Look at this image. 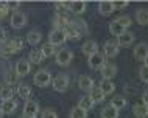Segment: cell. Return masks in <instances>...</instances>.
Listing matches in <instances>:
<instances>
[{
    "instance_id": "cell-1",
    "label": "cell",
    "mask_w": 148,
    "mask_h": 118,
    "mask_svg": "<svg viewBox=\"0 0 148 118\" xmlns=\"http://www.w3.org/2000/svg\"><path fill=\"white\" fill-rule=\"evenodd\" d=\"M23 48V41L21 37L13 39V41H6L3 44H0V54L2 56H13L17 52H21Z\"/></svg>"
},
{
    "instance_id": "cell-2",
    "label": "cell",
    "mask_w": 148,
    "mask_h": 118,
    "mask_svg": "<svg viewBox=\"0 0 148 118\" xmlns=\"http://www.w3.org/2000/svg\"><path fill=\"white\" fill-rule=\"evenodd\" d=\"M33 82L38 85V87H47V85L51 82V75L49 73V70L42 68V70H39V72L34 73Z\"/></svg>"
},
{
    "instance_id": "cell-3",
    "label": "cell",
    "mask_w": 148,
    "mask_h": 118,
    "mask_svg": "<svg viewBox=\"0 0 148 118\" xmlns=\"http://www.w3.org/2000/svg\"><path fill=\"white\" fill-rule=\"evenodd\" d=\"M67 41V37H66V34H64V31L62 30H59V28H53L49 33V44L51 45H61L64 44V42Z\"/></svg>"
},
{
    "instance_id": "cell-4",
    "label": "cell",
    "mask_w": 148,
    "mask_h": 118,
    "mask_svg": "<svg viewBox=\"0 0 148 118\" xmlns=\"http://www.w3.org/2000/svg\"><path fill=\"white\" fill-rule=\"evenodd\" d=\"M72 58H73V53H72V50H69V48H61V50H58V52H56V54H55V59H56V64L58 65L70 64Z\"/></svg>"
},
{
    "instance_id": "cell-5",
    "label": "cell",
    "mask_w": 148,
    "mask_h": 118,
    "mask_svg": "<svg viewBox=\"0 0 148 118\" xmlns=\"http://www.w3.org/2000/svg\"><path fill=\"white\" fill-rule=\"evenodd\" d=\"M106 64V58H105V54L103 53H95V54H92V56H89V67L90 68H94V70H101L103 67H105Z\"/></svg>"
},
{
    "instance_id": "cell-6",
    "label": "cell",
    "mask_w": 148,
    "mask_h": 118,
    "mask_svg": "<svg viewBox=\"0 0 148 118\" xmlns=\"http://www.w3.org/2000/svg\"><path fill=\"white\" fill-rule=\"evenodd\" d=\"M14 72H16V75H17V78L27 76V75L31 72V64H30V61H27V59H19V61L16 62Z\"/></svg>"
},
{
    "instance_id": "cell-7",
    "label": "cell",
    "mask_w": 148,
    "mask_h": 118,
    "mask_svg": "<svg viewBox=\"0 0 148 118\" xmlns=\"http://www.w3.org/2000/svg\"><path fill=\"white\" fill-rule=\"evenodd\" d=\"M39 113V106L36 101H25L23 106V118H38Z\"/></svg>"
},
{
    "instance_id": "cell-8",
    "label": "cell",
    "mask_w": 148,
    "mask_h": 118,
    "mask_svg": "<svg viewBox=\"0 0 148 118\" xmlns=\"http://www.w3.org/2000/svg\"><path fill=\"white\" fill-rule=\"evenodd\" d=\"M69 76H66V75L59 73L55 76L53 79V89L56 90V92H66L67 87H69Z\"/></svg>"
},
{
    "instance_id": "cell-9",
    "label": "cell",
    "mask_w": 148,
    "mask_h": 118,
    "mask_svg": "<svg viewBox=\"0 0 148 118\" xmlns=\"http://www.w3.org/2000/svg\"><path fill=\"white\" fill-rule=\"evenodd\" d=\"M25 25H27V16L21 13V11H14L11 14V26L19 30V28H23Z\"/></svg>"
},
{
    "instance_id": "cell-10",
    "label": "cell",
    "mask_w": 148,
    "mask_h": 118,
    "mask_svg": "<svg viewBox=\"0 0 148 118\" xmlns=\"http://www.w3.org/2000/svg\"><path fill=\"white\" fill-rule=\"evenodd\" d=\"M103 54L105 58H114L119 54V45L115 41H108L103 47Z\"/></svg>"
},
{
    "instance_id": "cell-11",
    "label": "cell",
    "mask_w": 148,
    "mask_h": 118,
    "mask_svg": "<svg viewBox=\"0 0 148 118\" xmlns=\"http://www.w3.org/2000/svg\"><path fill=\"white\" fill-rule=\"evenodd\" d=\"M133 113L137 118H147L148 117V104L143 103V101H137L134 106H133Z\"/></svg>"
},
{
    "instance_id": "cell-12",
    "label": "cell",
    "mask_w": 148,
    "mask_h": 118,
    "mask_svg": "<svg viewBox=\"0 0 148 118\" xmlns=\"http://www.w3.org/2000/svg\"><path fill=\"white\" fill-rule=\"evenodd\" d=\"M100 72H101L103 81H111L115 75H117V67L114 64H105V67H103Z\"/></svg>"
},
{
    "instance_id": "cell-13",
    "label": "cell",
    "mask_w": 148,
    "mask_h": 118,
    "mask_svg": "<svg viewBox=\"0 0 148 118\" xmlns=\"http://www.w3.org/2000/svg\"><path fill=\"white\" fill-rule=\"evenodd\" d=\"M78 87L81 89L83 92H90V90L94 89V79L89 76H86V75H83V76H79Z\"/></svg>"
},
{
    "instance_id": "cell-14",
    "label": "cell",
    "mask_w": 148,
    "mask_h": 118,
    "mask_svg": "<svg viewBox=\"0 0 148 118\" xmlns=\"http://www.w3.org/2000/svg\"><path fill=\"white\" fill-rule=\"evenodd\" d=\"M133 42H134V34L130 33V31H125V33H123L122 36H119V39H117L119 47H130V45H133Z\"/></svg>"
},
{
    "instance_id": "cell-15",
    "label": "cell",
    "mask_w": 148,
    "mask_h": 118,
    "mask_svg": "<svg viewBox=\"0 0 148 118\" xmlns=\"http://www.w3.org/2000/svg\"><path fill=\"white\" fill-rule=\"evenodd\" d=\"M81 52L86 54V56H92V54H95L98 52V44L95 41H87L83 44L81 47Z\"/></svg>"
},
{
    "instance_id": "cell-16",
    "label": "cell",
    "mask_w": 148,
    "mask_h": 118,
    "mask_svg": "<svg viewBox=\"0 0 148 118\" xmlns=\"http://www.w3.org/2000/svg\"><path fill=\"white\" fill-rule=\"evenodd\" d=\"M16 109H17V101H14V100L3 101L2 106H0V111H2V113H6V115H10V113H14Z\"/></svg>"
},
{
    "instance_id": "cell-17",
    "label": "cell",
    "mask_w": 148,
    "mask_h": 118,
    "mask_svg": "<svg viewBox=\"0 0 148 118\" xmlns=\"http://www.w3.org/2000/svg\"><path fill=\"white\" fill-rule=\"evenodd\" d=\"M147 56H148V45L145 42H142V44H139L134 48V58L139 59V61H143Z\"/></svg>"
},
{
    "instance_id": "cell-18",
    "label": "cell",
    "mask_w": 148,
    "mask_h": 118,
    "mask_svg": "<svg viewBox=\"0 0 148 118\" xmlns=\"http://www.w3.org/2000/svg\"><path fill=\"white\" fill-rule=\"evenodd\" d=\"M41 41H42V34H41V31H38V30H31L30 33L27 34V42H28L30 45H38Z\"/></svg>"
},
{
    "instance_id": "cell-19",
    "label": "cell",
    "mask_w": 148,
    "mask_h": 118,
    "mask_svg": "<svg viewBox=\"0 0 148 118\" xmlns=\"http://www.w3.org/2000/svg\"><path fill=\"white\" fill-rule=\"evenodd\" d=\"M105 93H103V90L100 89V87H94L89 92V98L92 101H94V103H101L103 100H105Z\"/></svg>"
},
{
    "instance_id": "cell-20",
    "label": "cell",
    "mask_w": 148,
    "mask_h": 118,
    "mask_svg": "<svg viewBox=\"0 0 148 118\" xmlns=\"http://www.w3.org/2000/svg\"><path fill=\"white\" fill-rule=\"evenodd\" d=\"M13 96H14V90L10 85H0V100L8 101V100H13Z\"/></svg>"
},
{
    "instance_id": "cell-21",
    "label": "cell",
    "mask_w": 148,
    "mask_h": 118,
    "mask_svg": "<svg viewBox=\"0 0 148 118\" xmlns=\"http://www.w3.org/2000/svg\"><path fill=\"white\" fill-rule=\"evenodd\" d=\"M69 9L73 14H83L86 11V3L84 2H70L69 3Z\"/></svg>"
},
{
    "instance_id": "cell-22",
    "label": "cell",
    "mask_w": 148,
    "mask_h": 118,
    "mask_svg": "<svg viewBox=\"0 0 148 118\" xmlns=\"http://www.w3.org/2000/svg\"><path fill=\"white\" fill-rule=\"evenodd\" d=\"M98 11H100V14H101V16H109V14H112V11H114L112 2H100Z\"/></svg>"
},
{
    "instance_id": "cell-23",
    "label": "cell",
    "mask_w": 148,
    "mask_h": 118,
    "mask_svg": "<svg viewBox=\"0 0 148 118\" xmlns=\"http://www.w3.org/2000/svg\"><path fill=\"white\" fill-rule=\"evenodd\" d=\"M94 101L90 100L89 96H81L79 98V103H78V107L79 109H83V111H86V112H89L92 107H94Z\"/></svg>"
},
{
    "instance_id": "cell-24",
    "label": "cell",
    "mask_w": 148,
    "mask_h": 118,
    "mask_svg": "<svg viewBox=\"0 0 148 118\" xmlns=\"http://www.w3.org/2000/svg\"><path fill=\"white\" fill-rule=\"evenodd\" d=\"M17 95H19V98L28 101V98H30V95H31L30 85H27V84H19V87H17Z\"/></svg>"
},
{
    "instance_id": "cell-25",
    "label": "cell",
    "mask_w": 148,
    "mask_h": 118,
    "mask_svg": "<svg viewBox=\"0 0 148 118\" xmlns=\"http://www.w3.org/2000/svg\"><path fill=\"white\" fill-rule=\"evenodd\" d=\"M101 118H119V111L109 104V106H106V107H103Z\"/></svg>"
},
{
    "instance_id": "cell-26",
    "label": "cell",
    "mask_w": 148,
    "mask_h": 118,
    "mask_svg": "<svg viewBox=\"0 0 148 118\" xmlns=\"http://www.w3.org/2000/svg\"><path fill=\"white\" fill-rule=\"evenodd\" d=\"M69 22H70V20H69V19H67L64 14H56V16H55V19H53L55 28H59V30H62Z\"/></svg>"
},
{
    "instance_id": "cell-27",
    "label": "cell",
    "mask_w": 148,
    "mask_h": 118,
    "mask_svg": "<svg viewBox=\"0 0 148 118\" xmlns=\"http://www.w3.org/2000/svg\"><path fill=\"white\" fill-rule=\"evenodd\" d=\"M109 31L114 34V36H122V34L126 31V28H123V26L120 25L119 22H115V20H114V22H111V23H109Z\"/></svg>"
},
{
    "instance_id": "cell-28",
    "label": "cell",
    "mask_w": 148,
    "mask_h": 118,
    "mask_svg": "<svg viewBox=\"0 0 148 118\" xmlns=\"http://www.w3.org/2000/svg\"><path fill=\"white\" fill-rule=\"evenodd\" d=\"M136 20L139 25H148V9H139L136 13Z\"/></svg>"
},
{
    "instance_id": "cell-29",
    "label": "cell",
    "mask_w": 148,
    "mask_h": 118,
    "mask_svg": "<svg viewBox=\"0 0 148 118\" xmlns=\"http://www.w3.org/2000/svg\"><path fill=\"white\" fill-rule=\"evenodd\" d=\"M41 53H42L44 58H51L53 54H56V50H55V45H51V44H49V42H47V44L42 45Z\"/></svg>"
},
{
    "instance_id": "cell-30",
    "label": "cell",
    "mask_w": 148,
    "mask_h": 118,
    "mask_svg": "<svg viewBox=\"0 0 148 118\" xmlns=\"http://www.w3.org/2000/svg\"><path fill=\"white\" fill-rule=\"evenodd\" d=\"M42 59H44V56H42L41 50H31L30 52V59H28L30 64H41Z\"/></svg>"
},
{
    "instance_id": "cell-31",
    "label": "cell",
    "mask_w": 148,
    "mask_h": 118,
    "mask_svg": "<svg viewBox=\"0 0 148 118\" xmlns=\"http://www.w3.org/2000/svg\"><path fill=\"white\" fill-rule=\"evenodd\" d=\"M100 89L103 90V93H105V95H109V93H112L114 90H115V85H114L112 81H101Z\"/></svg>"
},
{
    "instance_id": "cell-32",
    "label": "cell",
    "mask_w": 148,
    "mask_h": 118,
    "mask_svg": "<svg viewBox=\"0 0 148 118\" xmlns=\"http://www.w3.org/2000/svg\"><path fill=\"white\" fill-rule=\"evenodd\" d=\"M111 106L114 109H117V111H120V109H123L126 106V100L123 96H114L112 101H111Z\"/></svg>"
},
{
    "instance_id": "cell-33",
    "label": "cell",
    "mask_w": 148,
    "mask_h": 118,
    "mask_svg": "<svg viewBox=\"0 0 148 118\" xmlns=\"http://www.w3.org/2000/svg\"><path fill=\"white\" fill-rule=\"evenodd\" d=\"M70 118H87V112L77 106V107H73L70 111Z\"/></svg>"
},
{
    "instance_id": "cell-34",
    "label": "cell",
    "mask_w": 148,
    "mask_h": 118,
    "mask_svg": "<svg viewBox=\"0 0 148 118\" xmlns=\"http://www.w3.org/2000/svg\"><path fill=\"white\" fill-rule=\"evenodd\" d=\"M115 22H119L120 25L123 26V28H128V26H131V23H133L131 17H128V16H120V17H119Z\"/></svg>"
},
{
    "instance_id": "cell-35",
    "label": "cell",
    "mask_w": 148,
    "mask_h": 118,
    "mask_svg": "<svg viewBox=\"0 0 148 118\" xmlns=\"http://www.w3.org/2000/svg\"><path fill=\"white\" fill-rule=\"evenodd\" d=\"M5 81H6V84H14V82L17 81V75H16V72H8L5 75Z\"/></svg>"
},
{
    "instance_id": "cell-36",
    "label": "cell",
    "mask_w": 148,
    "mask_h": 118,
    "mask_svg": "<svg viewBox=\"0 0 148 118\" xmlns=\"http://www.w3.org/2000/svg\"><path fill=\"white\" fill-rule=\"evenodd\" d=\"M41 118H58V113L55 111H51V109H45V111L42 112Z\"/></svg>"
},
{
    "instance_id": "cell-37",
    "label": "cell",
    "mask_w": 148,
    "mask_h": 118,
    "mask_svg": "<svg viewBox=\"0 0 148 118\" xmlns=\"http://www.w3.org/2000/svg\"><path fill=\"white\" fill-rule=\"evenodd\" d=\"M139 76H140V79L143 82H148V67L143 65L140 70H139Z\"/></svg>"
},
{
    "instance_id": "cell-38",
    "label": "cell",
    "mask_w": 148,
    "mask_h": 118,
    "mask_svg": "<svg viewBox=\"0 0 148 118\" xmlns=\"http://www.w3.org/2000/svg\"><path fill=\"white\" fill-rule=\"evenodd\" d=\"M55 8H56L58 14H64L67 9H69V3H56V5H55Z\"/></svg>"
},
{
    "instance_id": "cell-39",
    "label": "cell",
    "mask_w": 148,
    "mask_h": 118,
    "mask_svg": "<svg viewBox=\"0 0 148 118\" xmlns=\"http://www.w3.org/2000/svg\"><path fill=\"white\" fill-rule=\"evenodd\" d=\"M112 6H114V9H123V8H126V6H128V2H125V0L112 2Z\"/></svg>"
},
{
    "instance_id": "cell-40",
    "label": "cell",
    "mask_w": 148,
    "mask_h": 118,
    "mask_svg": "<svg viewBox=\"0 0 148 118\" xmlns=\"http://www.w3.org/2000/svg\"><path fill=\"white\" fill-rule=\"evenodd\" d=\"M8 11H10V9L6 8L5 3H3V5L0 3V20H3V19H5V16L8 14Z\"/></svg>"
},
{
    "instance_id": "cell-41",
    "label": "cell",
    "mask_w": 148,
    "mask_h": 118,
    "mask_svg": "<svg viewBox=\"0 0 148 118\" xmlns=\"http://www.w3.org/2000/svg\"><path fill=\"white\" fill-rule=\"evenodd\" d=\"M5 5H6L8 9H17V8L21 6V3L19 2H8V3H5Z\"/></svg>"
},
{
    "instance_id": "cell-42",
    "label": "cell",
    "mask_w": 148,
    "mask_h": 118,
    "mask_svg": "<svg viewBox=\"0 0 148 118\" xmlns=\"http://www.w3.org/2000/svg\"><path fill=\"white\" fill-rule=\"evenodd\" d=\"M3 42H6V31L0 26V44H3Z\"/></svg>"
},
{
    "instance_id": "cell-43",
    "label": "cell",
    "mask_w": 148,
    "mask_h": 118,
    "mask_svg": "<svg viewBox=\"0 0 148 118\" xmlns=\"http://www.w3.org/2000/svg\"><path fill=\"white\" fill-rule=\"evenodd\" d=\"M142 101H143V103H147V104H148V89L145 90V93H143V98H142Z\"/></svg>"
},
{
    "instance_id": "cell-44",
    "label": "cell",
    "mask_w": 148,
    "mask_h": 118,
    "mask_svg": "<svg viewBox=\"0 0 148 118\" xmlns=\"http://www.w3.org/2000/svg\"><path fill=\"white\" fill-rule=\"evenodd\" d=\"M143 64H145V67H148V56L143 59Z\"/></svg>"
},
{
    "instance_id": "cell-45",
    "label": "cell",
    "mask_w": 148,
    "mask_h": 118,
    "mask_svg": "<svg viewBox=\"0 0 148 118\" xmlns=\"http://www.w3.org/2000/svg\"><path fill=\"white\" fill-rule=\"evenodd\" d=\"M2 115H3V113H2V111H0V118H2Z\"/></svg>"
}]
</instances>
